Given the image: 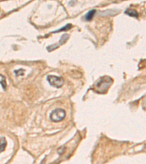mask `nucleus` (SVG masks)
<instances>
[{
  "label": "nucleus",
  "mask_w": 146,
  "mask_h": 164,
  "mask_svg": "<svg viewBox=\"0 0 146 164\" xmlns=\"http://www.w3.org/2000/svg\"><path fill=\"white\" fill-rule=\"evenodd\" d=\"M112 82V79L110 77H104L99 79V82L96 84V91L99 94H104L107 92L109 87Z\"/></svg>",
  "instance_id": "1"
},
{
  "label": "nucleus",
  "mask_w": 146,
  "mask_h": 164,
  "mask_svg": "<svg viewBox=\"0 0 146 164\" xmlns=\"http://www.w3.org/2000/svg\"><path fill=\"white\" fill-rule=\"evenodd\" d=\"M66 116V112L64 109L58 108L53 111L50 115V118L54 122H60L64 119Z\"/></svg>",
  "instance_id": "2"
},
{
  "label": "nucleus",
  "mask_w": 146,
  "mask_h": 164,
  "mask_svg": "<svg viewBox=\"0 0 146 164\" xmlns=\"http://www.w3.org/2000/svg\"><path fill=\"white\" fill-rule=\"evenodd\" d=\"M47 79L49 82L50 85L57 88H61L64 84V79L60 77H57V76L48 75L47 77Z\"/></svg>",
  "instance_id": "3"
},
{
  "label": "nucleus",
  "mask_w": 146,
  "mask_h": 164,
  "mask_svg": "<svg viewBox=\"0 0 146 164\" xmlns=\"http://www.w3.org/2000/svg\"><path fill=\"white\" fill-rule=\"evenodd\" d=\"M7 146V141L4 137H0V152H3L5 150Z\"/></svg>",
  "instance_id": "4"
},
{
  "label": "nucleus",
  "mask_w": 146,
  "mask_h": 164,
  "mask_svg": "<svg viewBox=\"0 0 146 164\" xmlns=\"http://www.w3.org/2000/svg\"><path fill=\"white\" fill-rule=\"evenodd\" d=\"M125 13L126 14H127L128 16H132V17H134V18L138 17V13H137V12L135 10L127 9V10L125 11Z\"/></svg>",
  "instance_id": "5"
},
{
  "label": "nucleus",
  "mask_w": 146,
  "mask_h": 164,
  "mask_svg": "<svg viewBox=\"0 0 146 164\" xmlns=\"http://www.w3.org/2000/svg\"><path fill=\"white\" fill-rule=\"evenodd\" d=\"M95 13H96L95 10H91L89 11V12L86 14L85 17L86 21H91V20L93 18V17H94V15H95Z\"/></svg>",
  "instance_id": "6"
},
{
  "label": "nucleus",
  "mask_w": 146,
  "mask_h": 164,
  "mask_svg": "<svg viewBox=\"0 0 146 164\" xmlns=\"http://www.w3.org/2000/svg\"><path fill=\"white\" fill-rule=\"evenodd\" d=\"M0 84H1V86H2L3 89L5 91L6 88H7L6 79H5V77H4V75H2V74H0Z\"/></svg>",
  "instance_id": "7"
},
{
  "label": "nucleus",
  "mask_w": 146,
  "mask_h": 164,
  "mask_svg": "<svg viewBox=\"0 0 146 164\" xmlns=\"http://www.w3.org/2000/svg\"><path fill=\"white\" fill-rule=\"evenodd\" d=\"M71 28H72V25L69 24L66 25V26H64V27H63V28H61V29H59V30H58V31H54V33H58V32H60V31H67V30H69V29H70Z\"/></svg>",
  "instance_id": "8"
},
{
  "label": "nucleus",
  "mask_w": 146,
  "mask_h": 164,
  "mask_svg": "<svg viewBox=\"0 0 146 164\" xmlns=\"http://www.w3.org/2000/svg\"><path fill=\"white\" fill-rule=\"evenodd\" d=\"M68 38H69V35H68V34H64L60 40V44H64V43L67 40Z\"/></svg>",
  "instance_id": "9"
}]
</instances>
